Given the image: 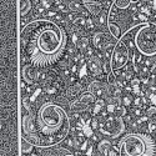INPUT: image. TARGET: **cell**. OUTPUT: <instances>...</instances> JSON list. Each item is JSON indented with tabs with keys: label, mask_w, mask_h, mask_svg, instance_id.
Segmentation results:
<instances>
[{
	"label": "cell",
	"mask_w": 156,
	"mask_h": 156,
	"mask_svg": "<svg viewBox=\"0 0 156 156\" xmlns=\"http://www.w3.org/2000/svg\"><path fill=\"white\" fill-rule=\"evenodd\" d=\"M66 35L53 20L39 19L29 23L20 35L21 56L36 69L55 64L64 51Z\"/></svg>",
	"instance_id": "obj_1"
},
{
	"label": "cell",
	"mask_w": 156,
	"mask_h": 156,
	"mask_svg": "<svg viewBox=\"0 0 156 156\" xmlns=\"http://www.w3.org/2000/svg\"><path fill=\"white\" fill-rule=\"evenodd\" d=\"M86 147H87V141H85V142H84V144L81 145V147H80V149H81V150H85Z\"/></svg>",
	"instance_id": "obj_30"
},
{
	"label": "cell",
	"mask_w": 156,
	"mask_h": 156,
	"mask_svg": "<svg viewBox=\"0 0 156 156\" xmlns=\"http://www.w3.org/2000/svg\"><path fill=\"white\" fill-rule=\"evenodd\" d=\"M131 84H133V86H139L140 85V80L139 79H133Z\"/></svg>",
	"instance_id": "obj_26"
},
{
	"label": "cell",
	"mask_w": 156,
	"mask_h": 156,
	"mask_svg": "<svg viewBox=\"0 0 156 156\" xmlns=\"http://www.w3.org/2000/svg\"><path fill=\"white\" fill-rule=\"evenodd\" d=\"M30 10H31L30 0H21V3H20V15L25 16L28 12H30Z\"/></svg>",
	"instance_id": "obj_16"
},
{
	"label": "cell",
	"mask_w": 156,
	"mask_h": 156,
	"mask_svg": "<svg viewBox=\"0 0 156 156\" xmlns=\"http://www.w3.org/2000/svg\"><path fill=\"white\" fill-rule=\"evenodd\" d=\"M111 2H112V4H114L116 8H119V9H121V10L127 9V8L130 6V4L133 3L131 0H111Z\"/></svg>",
	"instance_id": "obj_17"
},
{
	"label": "cell",
	"mask_w": 156,
	"mask_h": 156,
	"mask_svg": "<svg viewBox=\"0 0 156 156\" xmlns=\"http://www.w3.org/2000/svg\"><path fill=\"white\" fill-rule=\"evenodd\" d=\"M130 53H129V46L125 44L122 39L116 41L114 49L111 50L110 55V69L112 73H116L118 70L122 69L125 65L129 62Z\"/></svg>",
	"instance_id": "obj_5"
},
{
	"label": "cell",
	"mask_w": 156,
	"mask_h": 156,
	"mask_svg": "<svg viewBox=\"0 0 156 156\" xmlns=\"http://www.w3.org/2000/svg\"><path fill=\"white\" fill-rule=\"evenodd\" d=\"M108 25H109V29H110V34H111L115 39H120L121 29H120L119 25H118V24H115V23H112V21H110V20H109Z\"/></svg>",
	"instance_id": "obj_15"
},
{
	"label": "cell",
	"mask_w": 156,
	"mask_h": 156,
	"mask_svg": "<svg viewBox=\"0 0 156 156\" xmlns=\"http://www.w3.org/2000/svg\"><path fill=\"white\" fill-rule=\"evenodd\" d=\"M94 45L98 50H106L110 45L109 36L105 33H96L94 35Z\"/></svg>",
	"instance_id": "obj_9"
},
{
	"label": "cell",
	"mask_w": 156,
	"mask_h": 156,
	"mask_svg": "<svg viewBox=\"0 0 156 156\" xmlns=\"http://www.w3.org/2000/svg\"><path fill=\"white\" fill-rule=\"evenodd\" d=\"M89 91L94 94L95 96H102L104 95V87L100 81H94L89 85Z\"/></svg>",
	"instance_id": "obj_14"
},
{
	"label": "cell",
	"mask_w": 156,
	"mask_h": 156,
	"mask_svg": "<svg viewBox=\"0 0 156 156\" xmlns=\"http://www.w3.org/2000/svg\"><path fill=\"white\" fill-rule=\"evenodd\" d=\"M84 134H85V136L89 137L90 135L93 134V129L90 127V126H85V127H84Z\"/></svg>",
	"instance_id": "obj_20"
},
{
	"label": "cell",
	"mask_w": 156,
	"mask_h": 156,
	"mask_svg": "<svg viewBox=\"0 0 156 156\" xmlns=\"http://www.w3.org/2000/svg\"><path fill=\"white\" fill-rule=\"evenodd\" d=\"M87 45H89V40H87L86 37L81 39L80 43H79V48H80V49H86V48H87Z\"/></svg>",
	"instance_id": "obj_19"
},
{
	"label": "cell",
	"mask_w": 156,
	"mask_h": 156,
	"mask_svg": "<svg viewBox=\"0 0 156 156\" xmlns=\"http://www.w3.org/2000/svg\"><path fill=\"white\" fill-rule=\"evenodd\" d=\"M116 111H118V116H120V118H122V116L126 114L125 109L122 106H119V108H116Z\"/></svg>",
	"instance_id": "obj_21"
},
{
	"label": "cell",
	"mask_w": 156,
	"mask_h": 156,
	"mask_svg": "<svg viewBox=\"0 0 156 156\" xmlns=\"http://www.w3.org/2000/svg\"><path fill=\"white\" fill-rule=\"evenodd\" d=\"M108 111H109V112L115 111V105H114V104H111V105H108Z\"/></svg>",
	"instance_id": "obj_27"
},
{
	"label": "cell",
	"mask_w": 156,
	"mask_h": 156,
	"mask_svg": "<svg viewBox=\"0 0 156 156\" xmlns=\"http://www.w3.org/2000/svg\"><path fill=\"white\" fill-rule=\"evenodd\" d=\"M152 21H154V23H156V16H155V19H154V20H152Z\"/></svg>",
	"instance_id": "obj_36"
},
{
	"label": "cell",
	"mask_w": 156,
	"mask_h": 156,
	"mask_svg": "<svg viewBox=\"0 0 156 156\" xmlns=\"http://www.w3.org/2000/svg\"><path fill=\"white\" fill-rule=\"evenodd\" d=\"M99 131L109 137H118L125 131V124L120 116H109L104 119L98 125Z\"/></svg>",
	"instance_id": "obj_6"
},
{
	"label": "cell",
	"mask_w": 156,
	"mask_h": 156,
	"mask_svg": "<svg viewBox=\"0 0 156 156\" xmlns=\"http://www.w3.org/2000/svg\"><path fill=\"white\" fill-rule=\"evenodd\" d=\"M80 90H81V87L80 86H74V87H71V89H69V96L71 95V96H74L75 94H79L80 93Z\"/></svg>",
	"instance_id": "obj_18"
},
{
	"label": "cell",
	"mask_w": 156,
	"mask_h": 156,
	"mask_svg": "<svg viewBox=\"0 0 156 156\" xmlns=\"http://www.w3.org/2000/svg\"><path fill=\"white\" fill-rule=\"evenodd\" d=\"M135 104H136V105H140V104H141L140 99H135Z\"/></svg>",
	"instance_id": "obj_33"
},
{
	"label": "cell",
	"mask_w": 156,
	"mask_h": 156,
	"mask_svg": "<svg viewBox=\"0 0 156 156\" xmlns=\"http://www.w3.org/2000/svg\"><path fill=\"white\" fill-rule=\"evenodd\" d=\"M151 74H154V75L156 74V65H155V66L152 68V70H151Z\"/></svg>",
	"instance_id": "obj_32"
},
{
	"label": "cell",
	"mask_w": 156,
	"mask_h": 156,
	"mask_svg": "<svg viewBox=\"0 0 156 156\" xmlns=\"http://www.w3.org/2000/svg\"><path fill=\"white\" fill-rule=\"evenodd\" d=\"M142 23H146L147 20H149V16L147 15H145V14H142V12H141V14H139V16H137Z\"/></svg>",
	"instance_id": "obj_24"
},
{
	"label": "cell",
	"mask_w": 156,
	"mask_h": 156,
	"mask_svg": "<svg viewBox=\"0 0 156 156\" xmlns=\"http://www.w3.org/2000/svg\"><path fill=\"white\" fill-rule=\"evenodd\" d=\"M109 156H119V150H115L111 147L109 151Z\"/></svg>",
	"instance_id": "obj_25"
},
{
	"label": "cell",
	"mask_w": 156,
	"mask_h": 156,
	"mask_svg": "<svg viewBox=\"0 0 156 156\" xmlns=\"http://www.w3.org/2000/svg\"><path fill=\"white\" fill-rule=\"evenodd\" d=\"M23 80H25L28 84H35L37 80H39V76H40V73H39V70L34 66H31V65H25V66L23 68Z\"/></svg>",
	"instance_id": "obj_8"
},
{
	"label": "cell",
	"mask_w": 156,
	"mask_h": 156,
	"mask_svg": "<svg viewBox=\"0 0 156 156\" xmlns=\"http://www.w3.org/2000/svg\"><path fill=\"white\" fill-rule=\"evenodd\" d=\"M83 5L85 6V9L93 15H101L102 12V5L96 2V0H83Z\"/></svg>",
	"instance_id": "obj_10"
},
{
	"label": "cell",
	"mask_w": 156,
	"mask_h": 156,
	"mask_svg": "<svg viewBox=\"0 0 156 156\" xmlns=\"http://www.w3.org/2000/svg\"><path fill=\"white\" fill-rule=\"evenodd\" d=\"M96 104V96L90 91L81 93L79 98H76L70 104V111L74 114H80L84 111H89Z\"/></svg>",
	"instance_id": "obj_7"
},
{
	"label": "cell",
	"mask_w": 156,
	"mask_h": 156,
	"mask_svg": "<svg viewBox=\"0 0 156 156\" xmlns=\"http://www.w3.org/2000/svg\"><path fill=\"white\" fill-rule=\"evenodd\" d=\"M135 114H136L137 116H140V115H141V110H140V109H136V110H135Z\"/></svg>",
	"instance_id": "obj_31"
},
{
	"label": "cell",
	"mask_w": 156,
	"mask_h": 156,
	"mask_svg": "<svg viewBox=\"0 0 156 156\" xmlns=\"http://www.w3.org/2000/svg\"><path fill=\"white\" fill-rule=\"evenodd\" d=\"M68 112L55 102H44L34 114L23 118V140L40 149L56 146L70 133Z\"/></svg>",
	"instance_id": "obj_2"
},
{
	"label": "cell",
	"mask_w": 156,
	"mask_h": 156,
	"mask_svg": "<svg viewBox=\"0 0 156 156\" xmlns=\"http://www.w3.org/2000/svg\"><path fill=\"white\" fill-rule=\"evenodd\" d=\"M149 100H150V102L154 106H156V94H155V93H151V94H150Z\"/></svg>",
	"instance_id": "obj_22"
},
{
	"label": "cell",
	"mask_w": 156,
	"mask_h": 156,
	"mask_svg": "<svg viewBox=\"0 0 156 156\" xmlns=\"http://www.w3.org/2000/svg\"><path fill=\"white\" fill-rule=\"evenodd\" d=\"M149 131H150V134H152V133L156 131V124L155 122H150L149 124Z\"/></svg>",
	"instance_id": "obj_23"
},
{
	"label": "cell",
	"mask_w": 156,
	"mask_h": 156,
	"mask_svg": "<svg viewBox=\"0 0 156 156\" xmlns=\"http://www.w3.org/2000/svg\"><path fill=\"white\" fill-rule=\"evenodd\" d=\"M134 30L133 41L137 53L146 58H156V23H141Z\"/></svg>",
	"instance_id": "obj_4"
},
{
	"label": "cell",
	"mask_w": 156,
	"mask_h": 156,
	"mask_svg": "<svg viewBox=\"0 0 156 156\" xmlns=\"http://www.w3.org/2000/svg\"><path fill=\"white\" fill-rule=\"evenodd\" d=\"M111 147V142L109 140H101L98 145V150L101 156H109V151Z\"/></svg>",
	"instance_id": "obj_13"
},
{
	"label": "cell",
	"mask_w": 156,
	"mask_h": 156,
	"mask_svg": "<svg viewBox=\"0 0 156 156\" xmlns=\"http://www.w3.org/2000/svg\"><path fill=\"white\" fill-rule=\"evenodd\" d=\"M131 102H133V101H131V99H130V98H125V99H124V104H125V105H130Z\"/></svg>",
	"instance_id": "obj_28"
},
{
	"label": "cell",
	"mask_w": 156,
	"mask_h": 156,
	"mask_svg": "<svg viewBox=\"0 0 156 156\" xmlns=\"http://www.w3.org/2000/svg\"><path fill=\"white\" fill-rule=\"evenodd\" d=\"M43 156H73V152L66 147H60L56 145V146L48 147V150L44 152Z\"/></svg>",
	"instance_id": "obj_11"
},
{
	"label": "cell",
	"mask_w": 156,
	"mask_h": 156,
	"mask_svg": "<svg viewBox=\"0 0 156 156\" xmlns=\"http://www.w3.org/2000/svg\"><path fill=\"white\" fill-rule=\"evenodd\" d=\"M93 154V146L91 145H90V147L86 150V156H90V155H91Z\"/></svg>",
	"instance_id": "obj_29"
},
{
	"label": "cell",
	"mask_w": 156,
	"mask_h": 156,
	"mask_svg": "<svg viewBox=\"0 0 156 156\" xmlns=\"http://www.w3.org/2000/svg\"><path fill=\"white\" fill-rule=\"evenodd\" d=\"M119 156H156V139L145 133H130L119 142Z\"/></svg>",
	"instance_id": "obj_3"
},
{
	"label": "cell",
	"mask_w": 156,
	"mask_h": 156,
	"mask_svg": "<svg viewBox=\"0 0 156 156\" xmlns=\"http://www.w3.org/2000/svg\"><path fill=\"white\" fill-rule=\"evenodd\" d=\"M87 69H89L90 73H91L93 75H95V76L101 75V73H102V64H101V61L98 58H90L87 60Z\"/></svg>",
	"instance_id": "obj_12"
},
{
	"label": "cell",
	"mask_w": 156,
	"mask_h": 156,
	"mask_svg": "<svg viewBox=\"0 0 156 156\" xmlns=\"http://www.w3.org/2000/svg\"><path fill=\"white\" fill-rule=\"evenodd\" d=\"M152 2V5H154V9H156V0H151Z\"/></svg>",
	"instance_id": "obj_34"
},
{
	"label": "cell",
	"mask_w": 156,
	"mask_h": 156,
	"mask_svg": "<svg viewBox=\"0 0 156 156\" xmlns=\"http://www.w3.org/2000/svg\"><path fill=\"white\" fill-rule=\"evenodd\" d=\"M142 2H151V0H142Z\"/></svg>",
	"instance_id": "obj_35"
}]
</instances>
